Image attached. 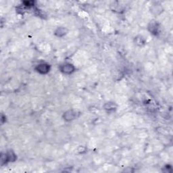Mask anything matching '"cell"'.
Segmentation results:
<instances>
[{
    "label": "cell",
    "instance_id": "obj_8",
    "mask_svg": "<svg viewBox=\"0 0 173 173\" xmlns=\"http://www.w3.org/2000/svg\"><path fill=\"white\" fill-rule=\"evenodd\" d=\"M136 39L139 40V42H136V43H137V44H138V45H143V44L145 43V39H143L142 37L139 36V38L137 37Z\"/></svg>",
    "mask_w": 173,
    "mask_h": 173
},
{
    "label": "cell",
    "instance_id": "obj_5",
    "mask_svg": "<svg viewBox=\"0 0 173 173\" xmlns=\"http://www.w3.org/2000/svg\"><path fill=\"white\" fill-rule=\"evenodd\" d=\"M104 109L108 112H114L117 108V105L114 102H107L104 105Z\"/></svg>",
    "mask_w": 173,
    "mask_h": 173
},
{
    "label": "cell",
    "instance_id": "obj_2",
    "mask_svg": "<svg viewBox=\"0 0 173 173\" xmlns=\"http://www.w3.org/2000/svg\"><path fill=\"white\" fill-rule=\"evenodd\" d=\"M60 70L62 72L64 73V74L70 75L72 74V72H75V68L72 64L66 63L60 66Z\"/></svg>",
    "mask_w": 173,
    "mask_h": 173
},
{
    "label": "cell",
    "instance_id": "obj_7",
    "mask_svg": "<svg viewBox=\"0 0 173 173\" xmlns=\"http://www.w3.org/2000/svg\"><path fill=\"white\" fill-rule=\"evenodd\" d=\"M67 32H68V31H67L66 28L64 27H59L55 30V35L58 37H64L65 35H66Z\"/></svg>",
    "mask_w": 173,
    "mask_h": 173
},
{
    "label": "cell",
    "instance_id": "obj_4",
    "mask_svg": "<svg viewBox=\"0 0 173 173\" xmlns=\"http://www.w3.org/2000/svg\"><path fill=\"white\" fill-rule=\"evenodd\" d=\"M77 112L73 110H69L64 112L63 114V118L66 121H72L73 120L77 118Z\"/></svg>",
    "mask_w": 173,
    "mask_h": 173
},
{
    "label": "cell",
    "instance_id": "obj_6",
    "mask_svg": "<svg viewBox=\"0 0 173 173\" xmlns=\"http://www.w3.org/2000/svg\"><path fill=\"white\" fill-rule=\"evenodd\" d=\"M158 28H159V26L156 22H151L148 26L149 31L151 32V33L154 35H157L158 33Z\"/></svg>",
    "mask_w": 173,
    "mask_h": 173
},
{
    "label": "cell",
    "instance_id": "obj_1",
    "mask_svg": "<svg viewBox=\"0 0 173 173\" xmlns=\"http://www.w3.org/2000/svg\"><path fill=\"white\" fill-rule=\"evenodd\" d=\"M16 159V154L13 151H9L7 154H2L1 155V162L2 165H4L8 162H14Z\"/></svg>",
    "mask_w": 173,
    "mask_h": 173
},
{
    "label": "cell",
    "instance_id": "obj_3",
    "mask_svg": "<svg viewBox=\"0 0 173 173\" xmlns=\"http://www.w3.org/2000/svg\"><path fill=\"white\" fill-rule=\"evenodd\" d=\"M49 70H50V66L47 63L39 64L35 67V70L42 75H45L48 73Z\"/></svg>",
    "mask_w": 173,
    "mask_h": 173
}]
</instances>
